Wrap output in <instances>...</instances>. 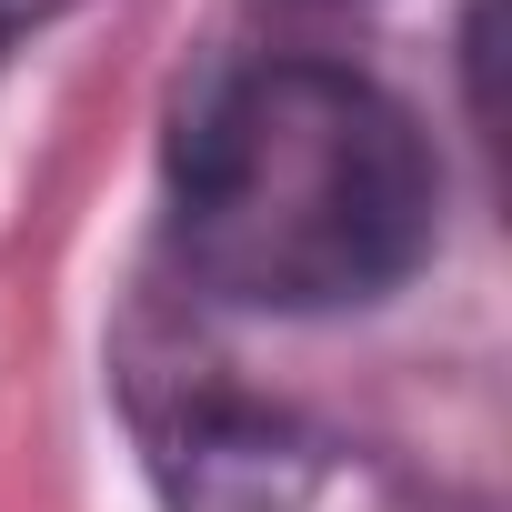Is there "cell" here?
Returning <instances> with one entry per match:
<instances>
[{
  "label": "cell",
  "mask_w": 512,
  "mask_h": 512,
  "mask_svg": "<svg viewBox=\"0 0 512 512\" xmlns=\"http://www.w3.org/2000/svg\"><path fill=\"white\" fill-rule=\"evenodd\" d=\"M61 11H71V0H0V41H21V31H41Z\"/></svg>",
  "instance_id": "3957f363"
},
{
  "label": "cell",
  "mask_w": 512,
  "mask_h": 512,
  "mask_svg": "<svg viewBox=\"0 0 512 512\" xmlns=\"http://www.w3.org/2000/svg\"><path fill=\"white\" fill-rule=\"evenodd\" d=\"M141 452L171 512H312L322 492L312 432H292L282 412H262L211 372L141 392Z\"/></svg>",
  "instance_id": "7a4b0ae2"
},
{
  "label": "cell",
  "mask_w": 512,
  "mask_h": 512,
  "mask_svg": "<svg viewBox=\"0 0 512 512\" xmlns=\"http://www.w3.org/2000/svg\"><path fill=\"white\" fill-rule=\"evenodd\" d=\"M432 151L412 111L332 61L221 81L171 151V231L201 292L251 312L382 302L432 251Z\"/></svg>",
  "instance_id": "6da1fadb"
},
{
  "label": "cell",
  "mask_w": 512,
  "mask_h": 512,
  "mask_svg": "<svg viewBox=\"0 0 512 512\" xmlns=\"http://www.w3.org/2000/svg\"><path fill=\"white\" fill-rule=\"evenodd\" d=\"M0 51H11V41H0Z\"/></svg>",
  "instance_id": "277c9868"
}]
</instances>
